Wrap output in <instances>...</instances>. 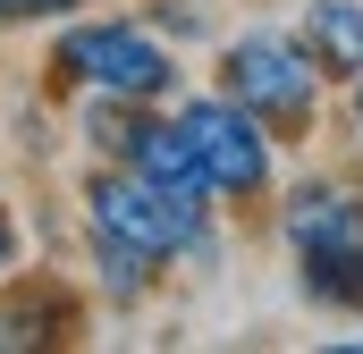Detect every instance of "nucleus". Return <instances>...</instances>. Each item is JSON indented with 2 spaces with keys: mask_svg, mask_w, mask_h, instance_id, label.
Returning <instances> with one entry per match:
<instances>
[{
  "mask_svg": "<svg viewBox=\"0 0 363 354\" xmlns=\"http://www.w3.org/2000/svg\"><path fill=\"white\" fill-rule=\"evenodd\" d=\"M85 0H0V17H77Z\"/></svg>",
  "mask_w": 363,
  "mask_h": 354,
  "instance_id": "9",
  "label": "nucleus"
},
{
  "mask_svg": "<svg viewBox=\"0 0 363 354\" xmlns=\"http://www.w3.org/2000/svg\"><path fill=\"white\" fill-rule=\"evenodd\" d=\"M152 25H169V34H203V8H194V0H161Z\"/></svg>",
  "mask_w": 363,
  "mask_h": 354,
  "instance_id": "8",
  "label": "nucleus"
},
{
  "mask_svg": "<svg viewBox=\"0 0 363 354\" xmlns=\"http://www.w3.org/2000/svg\"><path fill=\"white\" fill-rule=\"evenodd\" d=\"M93 202V228L101 236H118V245H135L144 262H178V253H203V219L211 211H194V202H178L169 185H152L144 169H101L85 185Z\"/></svg>",
  "mask_w": 363,
  "mask_h": 354,
  "instance_id": "3",
  "label": "nucleus"
},
{
  "mask_svg": "<svg viewBox=\"0 0 363 354\" xmlns=\"http://www.w3.org/2000/svg\"><path fill=\"white\" fill-rule=\"evenodd\" d=\"M304 51L321 59L330 85H355L363 76V0H304Z\"/></svg>",
  "mask_w": 363,
  "mask_h": 354,
  "instance_id": "7",
  "label": "nucleus"
},
{
  "mask_svg": "<svg viewBox=\"0 0 363 354\" xmlns=\"http://www.w3.org/2000/svg\"><path fill=\"white\" fill-rule=\"evenodd\" d=\"M355 135H363V76H355Z\"/></svg>",
  "mask_w": 363,
  "mask_h": 354,
  "instance_id": "11",
  "label": "nucleus"
},
{
  "mask_svg": "<svg viewBox=\"0 0 363 354\" xmlns=\"http://www.w3.org/2000/svg\"><path fill=\"white\" fill-rule=\"evenodd\" d=\"M9 253H17V228H9V219H0V270H9Z\"/></svg>",
  "mask_w": 363,
  "mask_h": 354,
  "instance_id": "10",
  "label": "nucleus"
},
{
  "mask_svg": "<svg viewBox=\"0 0 363 354\" xmlns=\"http://www.w3.org/2000/svg\"><path fill=\"white\" fill-rule=\"evenodd\" d=\"M178 127L194 135V152H203V169L220 185V202H254L262 185H271V127L254 118V110H237L228 93H203V101H186Z\"/></svg>",
  "mask_w": 363,
  "mask_h": 354,
  "instance_id": "5",
  "label": "nucleus"
},
{
  "mask_svg": "<svg viewBox=\"0 0 363 354\" xmlns=\"http://www.w3.org/2000/svg\"><path fill=\"white\" fill-rule=\"evenodd\" d=\"M321 59L304 51V34H279V25H245L228 51H220V93L237 110H254L279 144H296L321 110Z\"/></svg>",
  "mask_w": 363,
  "mask_h": 354,
  "instance_id": "1",
  "label": "nucleus"
},
{
  "mask_svg": "<svg viewBox=\"0 0 363 354\" xmlns=\"http://www.w3.org/2000/svg\"><path fill=\"white\" fill-rule=\"evenodd\" d=\"M60 76L85 93H118V101H161L178 85V59L152 25H127V17H101V25H77L60 34Z\"/></svg>",
  "mask_w": 363,
  "mask_h": 354,
  "instance_id": "4",
  "label": "nucleus"
},
{
  "mask_svg": "<svg viewBox=\"0 0 363 354\" xmlns=\"http://www.w3.org/2000/svg\"><path fill=\"white\" fill-rule=\"evenodd\" d=\"M279 236L304 270V295L363 312V194L347 185H296L279 211Z\"/></svg>",
  "mask_w": 363,
  "mask_h": 354,
  "instance_id": "2",
  "label": "nucleus"
},
{
  "mask_svg": "<svg viewBox=\"0 0 363 354\" xmlns=\"http://www.w3.org/2000/svg\"><path fill=\"white\" fill-rule=\"evenodd\" d=\"M127 169H144L152 185H169L194 211L220 202V185H211V169H203V152H194V135H186L178 118H152V110H144V127H135V144H127Z\"/></svg>",
  "mask_w": 363,
  "mask_h": 354,
  "instance_id": "6",
  "label": "nucleus"
}]
</instances>
